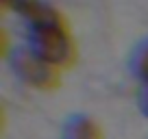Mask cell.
Wrapping results in <instances>:
<instances>
[{
    "label": "cell",
    "instance_id": "6da1fadb",
    "mask_svg": "<svg viewBox=\"0 0 148 139\" xmlns=\"http://www.w3.org/2000/svg\"><path fill=\"white\" fill-rule=\"evenodd\" d=\"M26 22V46L59 70L72 67L76 61V44L63 13L46 0H37L22 15Z\"/></svg>",
    "mask_w": 148,
    "mask_h": 139
},
{
    "label": "cell",
    "instance_id": "3957f363",
    "mask_svg": "<svg viewBox=\"0 0 148 139\" xmlns=\"http://www.w3.org/2000/svg\"><path fill=\"white\" fill-rule=\"evenodd\" d=\"M61 139H102V130L94 117L85 113H74L63 122Z\"/></svg>",
    "mask_w": 148,
    "mask_h": 139
},
{
    "label": "cell",
    "instance_id": "7a4b0ae2",
    "mask_svg": "<svg viewBox=\"0 0 148 139\" xmlns=\"http://www.w3.org/2000/svg\"><path fill=\"white\" fill-rule=\"evenodd\" d=\"M9 67L18 80H22L24 85H28L33 89H39V91L55 89L59 85L61 70L50 65L48 61H44L26 44L13 48L9 52Z\"/></svg>",
    "mask_w": 148,
    "mask_h": 139
},
{
    "label": "cell",
    "instance_id": "8992f818",
    "mask_svg": "<svg viewBox=\"0 0 148 139\" xmlns=\"http://www.w3.org/2000/svg\"><path fill=\"white\" fill-rule=\"evenodd\" d=\"M139 109L148 117V85H142V93H139Z\"/></svg>",
    "mask_w": 148,
    "mask_h": 139
},
{
    "label": "cell",
    "instance_id": "5b68a950",
    "mask_svg": "<svg viewBox=\"0 0 148 139\" xmlns=\"http://www.w3.org/2000/svg\"><path fill=\"white\" fill-rule=\"evenodd\" d=\"M0 2H2V7H5L7 11H13V13H18L20 18H22L37 0H0Z\"/></svg>",
    "mask_w": 148,
    "mask_h": 139
},
{
    "label": "cell",
    "instance_id": "277c9868",
    "mask_svg": "<svg viewBox=\"0 0 148 139\" xmlns=\"http://www.w3.org/2000/svg\"><path fill=\"white\" fill-rule=\"evenodd\" d=\"M129 67L131 74L139 80L142 85H148V37L135 46L133 55L129 59Z\"/></svg>",
    "mask_w": 148,
    "mask_h": 139
}]
</instances>
